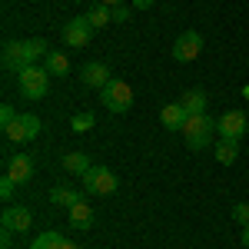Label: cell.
Instances as JSON below:
<instances>
[{
  "mask_svg": "<svg viewBox=\"0 0 249 249\" xmlns=\"http://www.w3.org/2000/svg\"><path fill=\"white\" fill-rule=\"evenodd\" d=\"M50 53L47 50V40H7L3 43V67L7 70H14V73H20V70H27V67H34L37 60H43Z\"/></svg>",
  "mask_w": 249,
  "mask_h": 249,
  "instance_id": "1",
  "label": "cell"
},
{
  "mask_svg": "<svg viewBox=\"0 0 249 249\" xmlns=\"http://www.w3.org/2000/svg\"><path fill=\"white\" fill-rule=\"evenodd\" d=\"M179 133H183V143L190 146L193 153H199V150L210 146L213 133H216V120H213L210 113H196V116H190V120L183 123Z\"/></svg>",
  "mask_w": 249,
  "mask_h": 249,
  "instance_id": "2",
  "label": "cell"
},
{
  "mask_svg": "<svg viewBox=\"0 0 249 249\" xmlns=\"http://www.w3.org/2000/svg\"><path fill=\"white\" fill-rule=\"evenodd\" d=\"M100 100H103V107L110 110V113H126L130 107H133V87L126 83V80H110L103 90H100Z\"/></svg>",
  "mask_w": 249,
  "mask_h": 249,
  "instance_id": "3",
  "label": "cell"
},
{
  "mask_svg": "<svg viewBox=\"0 0 249 249\" xmlns=\"http://www.w3.org/2000/svg\"><path fill=\"white\" fill-rule=\"evenodd\" d=\"M17 83H20V93L27 96V100H43L47 96V87H50V73H47V67H27V70H20L17 73Z\"/></svg>",
  "mask_w": 249,
  "mask_h": 249,
  "instance_id": "4",
  "label": "cell"
},
{
  "mask_svg": "<svg viewBox=\"0 0 249 249\" xmlns=\"http://www.w3.org/2000/svg\"><path fill=\"white\" fill-rule=\"evenodd\" d=\"M116 190V176L107 166H90V173L83 176V193L90 196H110Z\"/></svg>",
  "mask_w": 249,
  "mask_h": 249,
  "instance_id": "5",
  "label": "cell"
},
{
  "mask_svg": "<svg viewBox=\"0 0 249 249\" xmlns=\"http://www.w3.org/2000/svg\"><path fill=\"white\" fill-rule=\"evenodd\" d=\"M37 133H40V116H34V113H23V116H17L14 123L3 126V136H7L10 143H30Z\"/></svg>",
  "mask_w": 249,
  "mask_h": 249,
  "instance_id": "6",
  "label": "cell"
},
{
  "mask_svg": "<svg viewBox=\"0 0 249 249\" xmlns=\"http://www.w3.org/2000/svg\"><path fill=\"white\" fill-rule=\"evenodd\" d=\"M216 133L223 136V140H239V136L249 133V116L243 110H230V113H223L216 120Z\"/></svg>",
  "mask_w": 249,
  "mask_h": 249,
  "instance_id": "7",
  "label": "cell"
},
{
  "mask_svg": "<svg viewBox=\"0 0 249 249\" xmlns=\"http://www.w3.org/2000/svg\"><path fill=\"white\" fill-rule=\"evenodd\" d=\"M199 50H203V37L196 30H186V34H179L176 43H173V60L176 63H190V60L199 57Z\"/></svg>",
  "mask_w": 249,
  "mask_h": 249,
  "instance_id": "8",
  "label": "cell"
},
{
  "mask_svg": "<svg viewBox=\"0 0 249 249\" xmlns=\"http://www.w3.org/2000/svg\"><path fill=\"white\" fill-rule=\"evenodd\" d=\"M90 37H93V23L87 17L67 20V27H63V43H67V47H87Z\"/></svg>",
  "mask_w": 249,
  "mask_h": 249,
  "instance_id": "9",
  "label": "cell"
},
{
  "mask_svg": "<svg viewBox=\"0 0 249 249\" xmlns=\"http://www.w3.org/2000/svg\"><path fill=\"white\" fill-rule=\"evenodd\" d=\"M3 166H7V176H10L17 186H23V183L34 176V160H30L27 153H10Z\"/></svg>",
  "mask_w": 249,
  "mask_h": 249,
  "instance_id": "10",
  "label": "cell"
},
{
  "mask_svg": "<svg viewBox=\"0 0 249 249\" xmlns=\"http://www.w3.org/2000/svg\"><path fill=\"white\" fill-rule=\"evenodd\" d=\"M0 223H3V230H10V232H27L30 223H34V213L27 210V206H7Z\"/></svg>",
  "mask_w": 249,
  "mask_h": 249,
  "instance_id": "11",
  "label": "cell"
},
{
  "mask_svg": "<svg viewBox=\"0 0 249 249\" xmlns=\"http://www.w3.org/2000/svg\"><path fill=\"white\" fill-rule=\"evenodd\" d=\"M186 120H190V113L183 110V103H166V107L160 110V123H163L170 133H179Z\"/></svg>",
  "mask_w": 249,
  "mask_h": 249,
  "instance_id": "12",
  "label": "cell"
},
{
  "mask_svg": "<svg viewBox=\"0 0 249 249\" xmlns=\"http://www.w3.org/2000/svg\"><path fill=\"white\" fill-rule=\"evenodd\" d=\"M80 80L87 83V87H93V90H103L107 83H110V70H107V63H87L83 70H80Z\"/></svg>",
  "mask_w": 249,
  "mask_h": 249,
  "instance_id": "13",
  "label": "cell"
},
{
  "mask_svg": "<svg viewBox=\"0 0 249 249\" xmlns=\"http://www.w3.org/2000/svg\"><path fill=\"white\" fill-rule=\"evenodd\" d=\"M70 226L80 232L93 230V206L87 203V199H80L77 206H70Z\"/></svg>",
  "mask_w": 249,
  "mask_h": 249,
  "instance_id": "14",
  "label": "cell"
},
{
  "mask_svg": "<svg viewBox=\"0 0 249 249\" xmlns=\"http://www.w3.org/2000/svg\"><path fill=\"white\" fill-rule=\"evenodd\" d=\"M80 199H83V193L73 190V186H63V183L50 190V203H53V206H67V210H70V206H77Z\"/></svg>",
  "mask_w": 249,
  "mask_h": 249,
  "instance_id": "15",
  "label": "cell"
},
{
  "mask_svg": "<svg viewBox=\"0 0 249 249\" xmlns=\"http://www.w3.org/2000/svg\"><path fill=\"white\" fill-rule=\"evenodd\" d=\"M43 67H47L50 77H67V73H70V60H67L63 50H50V53L43 57Z\"/></svg>",
  "mask_w": 249,
  "mask_h": 249,
  "instance_id": "16",
  "label": "cell"
},
{
  "mask_svg": "<svg viewBox=\"0 0 249 249\" xmlns=\"http://www.w3.org/2000/svg\"><path fill=\"white\" fill-rule=\"evenodd\" d=\"M90 166H93V163H90L87 153H63V170L73 173V176H87Z\"/></svg>",
  "mask_w": 249,
  "mask_h": 249,
  "instance_id": "17",
  "label": "cell"
},
{
  "mask_svg": "<svg viewBox=\"0 0 249 249\" xmlns=\"http://www.w3.org/2000/svg\"><path fill=\"white\" fill-rule=\"evenodd\" d=\"M236 156H239V140H216V160L223 163V166H232L236 163Z\"/></svg>",
  "mask_w": 249,
  "mask_h": 249,
  "instance_id": "18",
  "label": "cell"
},
{
  "mask_svg": "<svg viewBox=\"0 0 249 249\" xmlns=\"http://www.w3.org/2000/svg\"><path fill=\"white\" fill-rule=\"evenodd\" d=\"M179 103H183V110H186L190 116L206 113V93H203V90H190V93H183V96H179Z\"/></svg>",
  "mask_w": 249,
  "mask_h": 249,
  "instance_id": "19",
  "label": "cell"
},
{
  "mask_svg": "<svg viewBox=\"0 0 249 249\" xmlns=\"http://www.w3.org/2000/svg\"><path fill=\"white\" fill-rule=\"evenodd\" d=\"M87 20L93 23V30H96V27H107V23H113V10H110L107 3H96L93 10L87 14Z\"/></svg>",
  "mask_w": 249,
  "mask_h": 249,
  "instance_id": "20",
  "label": "cell"
},
{
  "mask_svg": "<svg viewBox=\"0 0 249 249\" xmlns=\"http://www.w3.org/2000/svg\"><path fill=\"white\" fill-rule=\"evenodd\" d=\"M60 246H63V236L50 230V232H40L37 239H34V246H30V249H60Z\"/></svg>",
  "mask_w": 249,
  "mask_h": 249,
  "instance_id": "21",
  "label": "cell"
},
{
  "mask_svg": "<svg viewBox=\"0 0 249 249\" xmlns=\"http://www.w3.org/2000/svg\"><path fill=\"white\" fill-rule=\"evenodd\" d=\"M93 123H96V116L90 113V110H83V113L73 116V123H70V126H73V133H87V130H90Z\"/></svg>",
  "mask_w": 249,
  "mask_h": 249,
  "instance_id": "22",
  "label": "cell"
},
{
  "mask_svg": "<svg viewBox=\"0 0 249 249\" xmlns=\"http://www.w3.org/2000/svg\"><path fill=\"white\" fill-rule=\"evenodd\" d=\"M14 190H17V183L3 173V179H0V199H3V203H10V199H14Z\"/></svg>",
  "mask_w": 249,
  "mask_h": 249,
  "instance_id": "23",
  "label": "cell"
},
{
  "mask_svg": "<svg viewBox=\"0 0 249 249\" xmlns=\"http://www.w3.org/2000/svg\"><path fill=\"white\" fill-rule=\"evenodd\" d=\"M232 219H236L239 226H249V203H236V206H232Z\"/></svg>",
  "mask_w": 249,
  "mask_h": 249,
  "instance_id": "24",
  "label": "cell"
},
{
  "mask_svg": "<svg viewBox=\"0 0 249 249\" xmlns=\"http://www.w3.org/2000/svg\"><path fill=\"white\" fill-rule=\"evenodd\" d=\"M113 20L116 23H130V20H133V10H130L126 3H120V7H113Z\"/></svg>",
  "mask_w": 249,
  "mask_h": 249,
  "instance_id": "25",
  "label": "cell"
},
{
  "mask_svg": "<svg viewBox=\"0 0 249 249\" xmlns=\"http://www.w3.org/2000/svg\"><path fill=\"white\" fill-rule=\"evenodd\" d=\"M14 120H17V113H14V107H10V103H3V107H0V123L7 126V123H14Z\"/></svg>",
  "mask_w": 249,
  "mask_h": 249,
  "instance_id": "26",
  "label": "cell"
},
{
  "mask_svg": "<svg viewBox=\"0 0 249 249\" xmlns=\"http://www.w3.org/2000/svg\"><path fill=\"white\" fill-rule=\"evenodd\" d=\"M153 3H156V0H133V7H136V10H150Z\"/></svg>",
  "mask_w": 249,
  "mask_h": 249,
  "instance_id": "27",
  "label": "cell"
},
{
  "mask_svg": "<svg viewBox=\"0 0 249 249\" xmlns=\"http://www.w3.org/2000/svg\"><path fill=\"white\" fill-rule=\"evenodd\" d=\"M243 246L249 249V226H243Z\"/></svg>",
  "mask_w": 249,
  "mask_h": 249,
  "instance_id": "28",
  "label": "cell"
},
{
  "mask_svg": "<svg viewBox=\"0 0 249 249\" xmlns=\"http://www.w3.org/2000/svg\"><path fill=\"white\" fill-rule=\"evenodd\" d=\"M100 3H107V7H120L123 0H100Z\"/></svg>",
  "mask_w": 249,
  "mask_h": 249,
  "instance_id": "29",
  "label": "cell"
},
{
  "mask_svg": "<svg viewBox=\"0 0 249 249\" xmlns=\"http://www.w3.org/2000/svg\"><path fill=\"white\" fill-rule=\"evenodd\" d=\"M60 249H80V246H73L70 239H63V246H60Z\"/></svg>",
  "mask_w": 249,
  "mask_h": 249,
  "instance_id": "30",
  "label": "cell"
}]
</instances>
